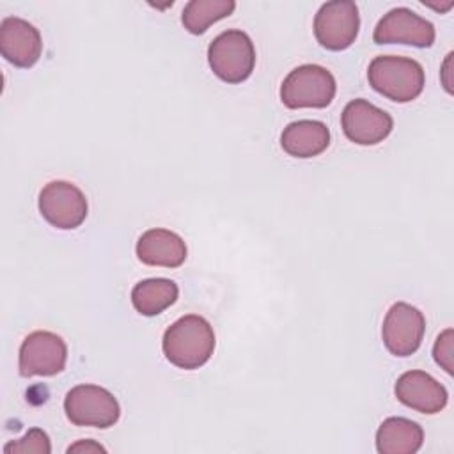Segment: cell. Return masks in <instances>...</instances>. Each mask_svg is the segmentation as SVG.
Segmentation results:
<instances>
[{
	"label": "cell",
	"instance_id": "obj_1",
	"mask_svg": "<svg viewBox=\"0 0 454 454\" xmlns=\"http://www.w3.org/2000/svg\"><path fill=\"white\" fill-rule=\"evenodd\" d=\"M216 346L211 323L197 314L176 319L163 333L161 348L165 358L179 369H199L213 355Z\"/></svg>",
	"mask_w": 454,
	"mask_h": 454
},
{
	"label": "cell",
	"instance_id": "obj_2",
	"mask_svg": "<svg viewBox=\"0 0 454 454\" xmlns=\"http://www.w3.org/2000/svg\"><path fill=\"white\" fill-rule=\"evenodd\" d=\"M367 80L381 96L395 103H408L424 90L426 74L424 67L415 59L378 55L369 62Z\"/></svg>",
	"mask_w": 454,
	"mask_h": 454
},
{
	"label": "cell",
	"instance_id": "obj_3",
	"mask_svg": "<svg viewBox=\"0 0 454 454\" xmlns=\"http://www.w3.org/2000/svg\"><path fill=\"white\" fill-rule=\"evenodd\" d=\"M337 92L333 74L319 64H301L289 71L280 85L284 106L296 108H326Z\"/></svg>",
	"mask_w": 454,
	"mask_h": 454
},
{
	"label": "cell",
	"instance_id": "obj_4",
	"mask_svg": "<svg viewBox=\"0 0 454 454\" xmlns=\"http://www.w3.org/2000/svg\"><path fill=\"white\" fill-rule=\"evenodd\" d=\"M207 62L222 82H245L255 67V48L250 35L238 28L223 30L209 43Z\"/></svg>",
	"mask_w": 454,
	"mask_h": 454
},
{
	"label": "cell",
	"instance_id": "obj_5",
	"mask_svg": "<svg viewBox=\"0 0 454 454\" xmlns=\"http://www.w3.org/2000/svg\"><path fill=\"white\" fill-rule=\"evenodd\" d=\"M64 411L71 424L99 429L114 426L121 417V406L115 395L90 383L76 385L66 394Z\"/></svg>",
	"mask_w": 454,
	"mask_h": 454
},
{
	"label": "cell",
	"instance_id": "obj_6",
	"mask_svg": "<svg viewBox=\"0 0 454 454\" xmlns=\"http://www.w3.org/2000/svg\"><path fill=\"white\" fill-rule=\"evenodd\" d=\"M360 30L358 7L351 0H332L319 7L314 16L316 41L332 51L349 48Z\"/></svg>",
	"mask_w": 454,
	"mask_h": 454
},
{
	"label": "cell",
	"instance_id": "obj_7",
	"mask_svg": "<svg viewBox=\"0 0 454 454\" xmlns=\"http://www.w3.org/2000/svg\"><path fill=\"white\" fill-rule=\"evenodd\" d=\"M67 362V346L64 339L48 330L28 333L20 346L18 369L23 378L55 376L64 371Z\"/></svg>",
	"mask_w": 454,
	"mask_h": 454
},
{
	"label": "cell",
	"instance_id": "obj_8",
	"mask_svg": "<svg viewBox=\"0 0 454 454\" xmlns=\"http://www.w3.org/2000/svg\"><path fill=\"white\" fill-rule=\"evenodd\" d=\"M39 213L57 229H76L87 218V199L83 192L69 181H50L39 193Z\"/></svg>",
	"mask_w": 454,
	"mask_h": 454
},
{
	"label": "cell",
	"instance_id": "obj_9",
	"mask_svg": "<svg viewBox=\"0 0 454 454\" xmlns=\"http://www.w3.org/2000/svg\"><path fill=\"white\" fill-rule=\"evenodd\" d=\"M426 332V317L424 314L406 303L395 301L385 314L381 337L385 348L395 356H410L413 355L422 342Z\"/></svg>",
	"mask_w": 454,
	"mask_h": 454
},
{
	"label": "cell",
	"instance_id": "obj_10",
	"mask_svg": "<svg viewBox=\"0 0 454 454\" xmlns=\"http://www.w3.org/2000/svg\"><path fill=\"white\" fill-rule=\"evenodd\" d=\"M436 32L431 21L419 16L408 7L390 9L376 23L372 39L376 44H410L415 48H429L434 43Z\"/></svg>",
	"mask_w": 454,
	"mask_h": 454
},
{
	"label": "cell",
	"instance_id": "obj_11",
	"mask_svg": "<svg viewBox=\"0 0 454 454\" xmlns=\"http://www.w3.org/2000/svg\"><path fill=\"white\" fill-rule=\"evenodd\" d=\"M340 126L351 142L358 145H376L390 135L394 119L385 110L358 98L344 106Z\"/></svg>",
	"mask_w": 454,
	"mask_h": 454
},
{
	"label": "cell",
	"instance_id": "obj_12",
	"mask_svg": "<svg viewBox=\"0 0 454 454\" xmlns=\"http://www.w3.org/2000/svg\"><path fill=\"white\" fill-rule=\"evenodd\" d=\"M394 394L399 403L426 415L440 413L449 401L447 388L426 371L403 372L395 381Z\"/></svg>",
	"mask_w": 454,
	"mask_h": 454
},
{
	"label": "cell",
	"instance_id": "obj_13",
	"mask_svg": "<svg viewBox=\"0 0 454 454\" xmlns=\"http://www.w3.org/2000/svg\"><path fill=\"white\" fill-rule=\"evenodd\" d=\"M43 51L39 30L23 18L7 16L0 23V53L16 67H32Z\"/></svg>",
	"mask_w": 454,
	"mask_h": 454
},
{
	"label": "cell",
	"instance_id": "obj_14",
	"mask_svg": "<svg viewBox=\"0 0 454 454\" xmlns=\"http://www.w3.org/2000/svg\"><path fill=\"white\" fill-rule=\"evenodd\" d=\"M137 257L147 266L177 268L184 262L188 248L184 239L168 229H149L137 241Z\"/></svg>",
	"mask_w": 454,
	"mask_h": 454
},
{
	"label": "cell",
	"instance_id": "obj_15",
	"mask_svg": "<svg viewBox=\"0 0 454 454\" xmlns=\"http://www.w3.org/2000/svg\"><path fill=\"white\" fill-rule=\"evenodd\" d=\"M280 145L289 156L312 158L330 145V129L321 121H294L284 128Z\"/></svg>",
	"mask_w": 454,
	"mask_h": 454
},
{
	"label": "cell",
	"instance_id": "obj_16",
	"mask_svg": "<svg viewBox=\"0 0 454 454\" xmlns=\"http://www.w3.org/2000/svg\"><path fill=\"white\" fill-rule=\"evenodd\" d=\"M422 443V427L404 417H388L376 431V449L380 454H415Z\"/></svg>",
	"mask_w": 454,
	"mask_h": 454
},
{
	"label": "cell",
	"instance_id": "obj_17",
	"mask_svg": "<svg viewBox=\"0 0 454 454\" xmlns=\"http://www.w3.org/2000/svg\"><path fill=\"white\" fill-rule=\"evenodd\" d=\"M179 287L170 278H147L133 286L131 303L142 316H158L176 303Z\"/></svg>",
	"mask_w": 454,
	"mask_h": 454
},
{
	"label": "cell",
	"instance_id": "obj_18",
	"mask_svg": "<svg viewBox=\"0 0 454 454\" xmlns=\"http://www.w3.org/2000/svg\"><path fill=\"white\" fill-rule=\"evenodd\" d=\"M232 0H190L181 14V21L190 34H204L213 23L232 14Z\"/></svg>",
	"mask_w": 454,
	"mask_h": 454
},
{
	"label": "cell",
	"instance_id": "obj_19",
	"mask_svg": "<svg viewBox=\"0 0 454 454\" xmlns=\"http://www.w3.org/2000/svg\"><path fill=\"white\" fill-rule=\"evenodd\" d=\"M4 452L5 454H30V452L50 454L51 452L50 436L43 429L32 427L27 431V434L23 438L4 445Z\"/></svg>",
	"mask_w": 454,
	"mask_h": 454
},
{
	"label": "cell",
	"instance_id": "obj_20",
	"mask_svg": "<svg viewBox=\"0 0 454 454\" xmlns=\"http://www.w3.org/2000/svg\"><path fill=\"white\" fill-rule=\"evenodd\" d=\"M434 362L447 372L452 374V328L443 330L433 346Z\"/></svg>",
	"mask_w": 454,
	"mask_h": 454
},
{
	"label": "cell",
	"instance_id": "obj_21",
	"mask_svg": "<svg viewBox=\"0 0 454 454\" xmlns=\"http://www.w3.org/2000/svg\"><path fill=\"white\" fill-rule=\"evenodd\" d=\"M67 452L69 454L71 452H85V454H89V452H106V449L103 445L96 443L94 440H78L76 443L67 447Z\"/></svg>",
	"mask_w": 454,
	"mask_h": 454
},
{
	"label": "cell",
	"instance_id": "obj_22",
	"mask_svg": "<svg viewBox=\"0 0 454 454\" xmlns=\"http://www.w3.org/2000/svg\"><path fill=\"white\" fill-rule=\"evenodd\" d=\"M450 62H452V51L447 55V59H445V62L442 66V83H443V87H445V90L449 94H452V82L449 78V74H450Z\"/></svg>",
	"mask_w": 454,
	"mask_h": 454
}]
</instances>
